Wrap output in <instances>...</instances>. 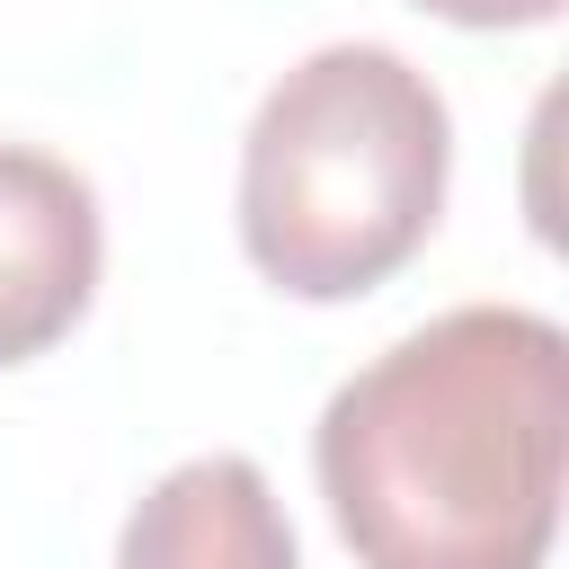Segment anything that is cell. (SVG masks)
<instances>
[{
	"label": "cell",
	"instance_id": "obj_3",
	"mask_svg": "<svg viewBox=\"0 0 569 569\" xmlns=\"http://www.w3.org/2000/svg\"><path fill=\"white\" fill-rule=\"evenodd\" d=\"M98 267H107L98 187L36 142H0V373L53 356L89 320Z\"/></svg>",
	"mask_w": 569,
	"mask_h": 569
},
{
	"label": "cell",
	"instance_id": "obj_4",
	"mask_svg": "<svg viewBox=\"0 0 569 569\" xmlns=\"http://www.w3.org/2000/svg\"><path fill=\"white\" fill-rule=\"evenodd\" d=\"M116 569H302V551L276 480L249 453H196L133 498Z\"/></svg>",
	"mask_w": 569,
	"mask_h": 569
},
{
	"label": "cell",
	"instance_id": "obj_2",
	"mask_svg": "<svg viewBox=\"0 0 569 569\" xmlns=\"http://www.w3.org/2000/svg\"><path fill=\"white\" fill-rule=\"evenodd\" d=\"M445 178V89L391 44H320L240 133V249L293 302H356L427 249Z\"/></svg>",
	"mask_w": 569,
	"mask_h": 569
},
{
	"label": "cell",
	"instance_id": "obj_1",
	"mask_svg": "<svg viewBox=\"0 0 569 569\" xmlns=\"http://www.w3.org/2000/svg\"><path fill=\"white\" fill-rule=\"evenodd\" d=\"M311 471L356 569H542L569 480V338L525 302H462L356 365Z\"/></svg>",
	"mask_w": 569,
	"mask_h": 569
},
{
	"label": "cell",
	"instance_id": "obj_5",
	"mask_svg": "<svg viewBox=\"0 0 569 569\" xmlns=\"http://www.w3.org/2000/svg\"><path fill=\"white\" fill-rule=\"evenodd\" d=\"M409 9H427V18H445V27H471V36H498V27H551V18H560V0H409Z\"/></svg>",
	"mask_w": 569,
	"mask_h": 569
}]
</instances>
